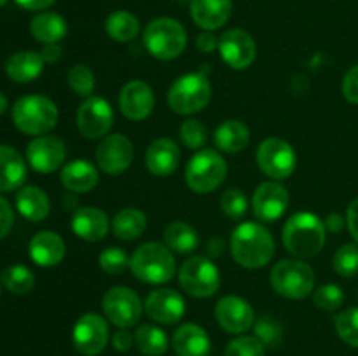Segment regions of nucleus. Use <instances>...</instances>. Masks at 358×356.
<instances>
[{
	"label": "nucleus",
	"mask_w": 358,
	"mask_h": 356,
	"mask_svg": "<svg viewBox=\"0 0 358 356\" xmlns=\"http://www.w3.org/2000/svg\"><path fill=\"white\" fill-rule=\"evenodd\" d=\"M231 253L241 267L261 269L275 257V239L262 223H240L231 236Z\"/></svg>",
	"instance_id": "obj_1"
},
{
	"label": "nucleus",
	"mask_w": 358,
	"mask_h": 356,
	"mask_svg": "<svg viewBox=\"0 0 358 356\" xmlns=\"http://www.w3.org/2000/svg\"><path fill=\"white\" fill-rule=\"evenodd\" d=\"M283 244L297 258H311L324 248L327 229L324 220L311 212H299L283 225Z\"/></svg>",
	"instance_id": "obj_2"
},
{
	"label": "nucleus",
	"mask_w": 358,
	"mask_h": 356,
	"mask_svg": "<svg viewBox=\"0 0 358 356\" xmlns=\"http://www.w3.org/2000/svg\"><path fill=\"white\" fill-rule=\"evenodd\" d=\"M133 276L142 283L161 285L168 283L177 272L173 251L161 243H145L136 248L129 258Z\"/></svg>",
	"instance_id": "obj_3"
},
{
	"label": "nucleus",
	"mask_w": 358,
	"mask_h": 356,
	"mask_svg": "<svg viewBox=\"0 0 358 356\" xmlns=\"http://www.w3.org/2000/svg\"><path fill=\"white\" fill-rule=\"evenodd\" d=\"M13 121L24 135H45L58 124V107L48 96L28 94L14 103Z\"/></svg>",
	"instance_id": "obj_4"
},
{
	"label": "nucleus",
	"mask_w": 358,
	"mask_h": 356,
	"mask_svg": "<svg viewBox=\"0 0 358 356\" xmlns=\"http://www.w3.org/2000/svg\"><path fill=\"white\" fill-rule=\"evenodd\" d=\"M143 44L154 58L170 61L184 52L187 45V31L184 24L173 17H157L147 24Z\"/></svg>",
	"instance_id": "obj_5"
},
{
	"label": "nucleus",
	"mask_w": 358,
	"mask_h": 356,
	"mask_svg": "<svg viewBox=\"0 0 358 356\" xmlns=\"http://www.w3.org/2000/svg\"><path fill=\"white\" fill-rule=\"evenodd\" d=\"M227 163L217 150L201 149L189 159L185 166V181L198 194H208L226 180Z\"/></svg>",
	"instance_id": "obj_6"
},
{
	"label": "nucleus",
	"mask_w": 358,
	"mask_h": 356,
	"mask_svg": "<svg viewBox=\"0 0 358 356\" xmlns=\"http://www.w3.org/2000/svg\"><path fill=\"white\" fill-rule=\"evenodd\" d=\"M212 100V86L203 73L192 72L178 77L168 91V105L178 115L201 112Z\"/></svg>",
	"instance_id": "obj_7"
},
{
	"label": "nucleus",
	"mask_w": 358,
	"mask_h": 356,
	"mask_svg": "<svg viewBox=\"0 0 358 356\" xmlns=\"http://www.w3.org/2000/svg\"><path fill=\"white\" fill-rule=\"evenodd\" d=\"M273 290L287 299L299 300L310 295L315 288V272L310 264L297 260H280L269 274Z\"/></svg>",
	"instance_id": "obj_8"
},
{
	"label": "nucleus",
	"mask_w": 358,
	"mask_h": 356,
	"mask_svg": "<svg viewBox=\"0 0 358 356\" xmlns=\"http://www.w3.org/2000/svg\"><path fill=\"white\" fill-rule=\"evenodd\" d=\"M178 283L189 295L206 299L217 293L220 286V272L206 257H191L182 264Z\"/></svg>",
	"instance_id": "obj_9"
},
{
	"label": "nucleus",
	"mask_w": 358,
	"mask_h": 356,
	"mask_svg": "<svg viewBox=\"0 0 358 356\" xmlns=\"http://www.w3.org/2000/svg\"><path fill=\"white\" fill-rule=\"evenodd\" d=\"M257 166L266 177L280 181L289 178L296 170L297 157L292 145L282 138H266L257 147Z\"/></svg>",
	"instance_id": "obj_10"
},
{
	"label": "nucleus",
	"mask_w": 358,
	"mask_h": 356,
	"mask_svg": "<svg viewBox=\"0 0 358 356\" xmlns=\"http://www.w3.org/2000/svg\"><path fill=\"white\" fill-rule=\"evenodd\" d=\"M103 313L112 325L129 328L138 323L142 316V300L135 290L128 286H114L103 295Z\"/></svg>",
	"instance_id": "obj_11"
},
{
	"label": "nucleus",
	"mask_w": 358,
	"mask_h": 356,
	"mask_svg": "<svg viewBox=\"0 0 358 356\" xmlns=\"http://www.w3.org/2000/svg\"><path fill=\"white\" fill-rule=\"evenodd\" d=\"M114 124V112L105 98L90 96L80 103L77 110V128L87 140L107 136Z\"/></svg>",
	"instance_id": "obj_12"
},
{
	"label": "nucleus",
	"mask_w": 358,
	"mask_h": 356,
	"mask_svg": "<svg viewBox=\"0 0 358 356\" xmlns=\"http://www.w3.org/2000/svg\"><path fill=\"white\" fill-rule=\"evenodd\" d=\"M73 346L83 356H96L108 342V325L100 314L87 313L77 320L72 332Z\"/></svg>",
	"instance_id": "obj_13"
},
{
	"label": "nucleus",
	"mask_w": 358,
	"mask_h": 356,
	"mask_svg": "<svg viewBox=\"0 0 358 356\" xmlns=\"http://www.w3.org/2000/svg\"><path fill=\"white\" fill-rule=\"evenodd\" d=\"M289 191L280 181H264L254 192V198H252V212H254L257 220L271 223L285 215L287 208H289Z\"/></svg>",
	"instance_id": "obj_14"
},
{
	"label": "nucleus",
	"mask_w": 358,
	"mask_h": 356,
	"mask_svg": "<svg viewBox=\"0 0 358 356\" xmlns=\"http://www.w3.org/2000/svg\"><path fill=\"white\" fill-rule=\"evenodd\" d=\"M135 149L124 135L105 136L96 149V164L107 175H121L131 166Z\"/></svg>",
	"instance_id": "obj_15"
},
{
	"label": "nucleus",
	"mask_w": 358,
	"mask_h": 356,
	"mask_svg": "<svg viewBox=\"0 0 358 356\" xmlns=\"http://www.w3.org/2000/svg\"><path fill=\"white\" fill-rule=\"evenodd\" d=\"M219 52L224 61L234 70H245L254 63L257 56V45L250 34L240 28L224 31L219 37Z\"/></svg>",
	"instance_id": "obj_16"
},
{
	"label": "nucleus",
	"mask_w": 358,
	"mask_h": 356,
	"mask_svg": "<svg viewBox=\"0 0 358 356\" xmlns=\"http://www.w3.org/2000/svg\"><path fill=\"white\" fill-rule=\"evenodd\" d=\"M66 157V147L58 136H38L28 143V164L38 173H55L62 168Z\"/></svg>",
	"instance_id": "obj_17"
},
{
	"label": "nucleus",
	"mask_w": 358,
	"mask_h": 356,
	"mask_svg": "<svg viewBox=\"0 0 358 356\" xmlns=\"http://www.w3.org/2000/svg\"><path fill=\"white\" fill-rule=\"evenodd\" d=\"M215 318L217 323L229 334H243L250 330L255 321L250 304L236 295H226L217 302Z\"/></svg>",
	"instance_id": "obj_18"
},
{
	"label": "nucleus",
	"mask_w": 358,
	"mask_h": 356,
	"mask_svg": "<svg viewBox=\"0 0 358 356\" xmlns=\"http://www.w3.org/2000/svg\"><path fill=\"white\" fill-rule=\"evenodd\" d=\"M154 91L143 80H129L119 94L121 114L129 121H143L154 110Z\"/></svg>",
	"instance_id": "obj_19"
},
{
	"label": "nucleus",
	"mask_w": 358,
	"mask_h": 356,
	"mask_svg": "<svg viewBox=\"0 0 358 356\" xmlns=\"http://www.w3.org/2000/svg\"><path fill=\"white\" fill-rule=\"evenodd\" d=\"M147 316L161 325H173L180 321L185 313V302L178 292L171 288H157L147 295L145 304Z\"/></svg>",
	"instance_id": "obj_20"
},
{
	"label": "nucleus",
	"mask_w": 358,
	"mask_h": 356,
	"mask_svg": "<svg viewBox=\"0 0 358 356\" xmlns=\"http://www.w3.org/2000/svg\"><path fill=\"white\" fill-rule=\"evenodd\" d=\"M28 253H30L31 260L41 267H55L65 258V241L52 230H41L31 237Z\"/></svg>",
	"instance_id": "obj_21"
},
{
	"label": "nucleus",
	"mask_w": 358,
	"mask_h": 356,
	"mask_svg": "<svg viewBox=\"0 0 358 356\" xmlns=\"http://www.w3.org/2000/svg\"><path fill=\"white\" fill-rule=\"evenodd\" d=\"M180 163V149L170 138H157L147 149V170L156 177H168Z\"/></svg>",
	"instance_id": "obj_22"
},
{
	"label": "nucleus",
	"mask_w": 358,
	"mask_h": 356,
	"mask_svg": "<svg viewBox=\"0 0 358 356\" xmlns=\"http://www.w3.org/2000/svg\"><path fill=\"white\" fill-rule=\"evenodd\" d=\"M110 222H108L107 213L94 206H86V208L77 209L72 218V230L77 237L84 241H101L108 234Z\"/></svg>",
	"instance_id": "obj_23"
},
{
	"label": "nucleus",
	"mask_w": 358,
	"mask_h": 356,
	"mask_svg": "<svg viewBox=\"0 0 358 356\" xmlns=\"http://www.w3.org/2000/svg\"><path fill=\"white\" fill-rule=\"evenodd\" d=\"M233 13V0H191V16L198 27L212 31L227 23Z\"/></svg>",
	"instance_id": "obj_24"
},
{
	"label": "nucleus",
	"mask_w": 358,
	"mask_h": 356,
	"mask_svg": "<svg viewBox=\"0 0 358 356\" xmlns=\"http://www.w3.org/2000/svg\"><path fill=\"white\" fill-rule=\"evenodd\" d=\"M210 348L208 334L199 325L185 323L175 330L173 349L178 356H206Z\"/></svg>",
	"instance_id": "obj_25"
},
{
	"label": "nucleus",
	"mask_w": 358,
	"mask_h": 356,
	"mask_svg": "<svg viewBox=\"0 0 358 356\" xmlns=\"http://www.w3.org/2000/svg\"><path fill=\"white\" fill-rule=\"evenodd\" d=\"M100 175L96 166L86 159H76L62 170V184L70 192H90L98 185Z\"/></svg>",
	"instance_id": "obj_26"
},
{
	"label": "nucleus",
	"mask_w": 358,
	"mask_h": 356,
	"mask_svg": "<svg viewBox=\"0 0 358 356\" xmlns=\"http://www.w3.org/2000/svg\"><path fill=\"white\" fill-rule=\"evenodd\" d=\"M27 180V164L14 147L0 145V192L16 191Z\"/></svg>",
	"instance_id": "obj_27"
},
{
	"label": "nucleus",
	"mask_w": 358,
	"mask_h": 356,
	"mask_svg": "<svg viewBox=\"0 0 358 356\" xmlns=\"http://www.w3.org/2000/svg\"><path fill=\"white\" fill-rule=\"evenodd\" d=\"M213 140H215L217 149L222 152L238 154L247 149V145L250 143V129L247 128L245 122L229 119L215 129Z\"/></svg>",
	"instance_id": "obj_28"
},
{
	"label": "nucleus",
	"mask_w": 358,
	"mask_h": 356,
	"mask_svg": "<svg viewBox=\"0 0 358 356\" xmlns=\"http://www.w3.org/2000/svg\"><path fill=\"white\" fill-rule=\"evenodd\" d=\"M44 70V59L35 51H20L6 63V72L14 82H31Z\"/></svg>",
	"instance_id": "obj_29"
},
{
	"label": "nucleus",
	"mask_w": 358,
	"mask_h": 356,
	"mask_svg": "<svg viewBox=\"0 0 358 356\" xmlns=\"http://www.w3.org/2000/svg\"><path fill=\"white\" fill-rule=\"evenodd\" d=\"M16 206L20 209L21 215L31 222H41L49 215L51 209V202L45 192L42 188L35 187V185H28V187L20 188L16 194Z\"/></svg>",
	"instance_id": "obj_30"
},
{
	"label": "nucleus",
	"mask_w": 358,
	"mask_h": 356,
	"mask_svg": "<svg viewBox=\"0 0 358 356\" xmlns=\"http://www.w3.org/2000/svg\"><path fill=\"white\" fill-rule=\"evenodd\" d=\"M66 21L56 13H41L31 20L30 31L42 44H58L66 35Z\"/></svg>",
	"instance_id": "obj_31"
},
{
	"label": "nucleus",
	"mask_w": 358,
	"mask_h": 356,
	"mask_svg": "<svg viewBox=\"0 0 358 356\" xmlns=\"http://www.w3.org/2000/svg\"><path fill=\"white\" fill-rule=\"evenodd\" d=\"M147 216L136 208H124L112 220V232L122 241H135L145 232Z\"/></svg>",
	"instance_id": "obj_32"
},
{
	"label": "nucleus",
	"mask_w": 358,
	"mask_h": 356,
	"mask_svg": "<svg viewBox=\"0 0 358 356\" xmlns=\"http://www.w3.org/2000/svg\"><path fill=\"white\" fill-rule=\"evenodd\" d=\"M163 236L166 246L170 248L171 251L180 255L191 253V251H194L199 244L198 230L192 225H189V223L180 222V220L171 222L170 225L164 229Z\"/></svg>",
	"instance_id": "obj_33"
},
{
	"label": "nucleus",
	"mask_w": 358,
	"mask_h": 356,
	"mask_svg": "<svg viewBox=\"0 0 358 356\" xmlns=\"http://www.w3.org/2000/svg\"><path fill=\"white\" fill-rule=\"evenodd\" d=\"M105 31L115 42H131L140 31V21L128 10H115L105 20Z\"/></svg>",
	"instance_id": "obj_34"
},
{
	"label": "nucleus",
	"mask_w": 358,
	"mask_h": 356,
	"mask_svg": "<svg viewBox=\"0 0 358 356\" xmlns=\"http://www.w3.org/2000/svg\"><path fill=\"white\" fill-rule=\"evenodd\" d=\"M135 344L145 356H163L168 349V337L159 327L140 325L135 332Z\"/></svg>",
	"instance_id": "obj_35"
},
{
	"label": "nucleus",
	"mask_w": 358,
	"mask_h": 356,
	"mask_svg": "<svg viewBox=\"0 0 358 356\" xmlns=\"http://www.w3.org/2000/svg\"><path fill=\"white\" fill-rule=\"evenodd\" d=\"M2 281L7 286V290L17 295L28 293L35 285L34 272L24 265H10L2 272Z\"/></svg>",
	"instance_id": "obj_36"
},
{
	"label": "nucleus",
	"mask_w": 358,
	"mask_h": 356,
	"mask_svg": "<svg viewBox=\"0 0 358 356\" xmlns=\"http://www.w3.org/2000/svg\"><path fill=\"white\" fill-rule=\"evenodd\" d=\"M69 86L72 87V91L77 94V96H83V98L93 96L94 86H96L94 73L91 72L90 66L73 65L72 68L69 70Z\"/></svg>",
	"instance_id": "obj_37"
},
{
	"label": "nucleus",
	"mask_w": 358,
	"mask_h": 356,
	"mask_svg": "<svg viewBox=\"0 0 358 356\" xmlns=\"http://www.w3.org/2000/svg\"><path fill=\"white\" fill-rule=\"evenodd\" d=\"M334 271L343 278H353L358 274V244H343L334 255Z\"/></svg>",
	"instance_id": "obj_38"
},
{
	"label": "nucleus",
	"mask_w": 358,
	"mask_h": 356,
	"mask_svg": "<svg viewBox=\"0 0 358 356\" xmlns=\"http://www.w3.org/2000/svg\"><path fill=\"white\" fill-rule=\"evenodd\" d=\"M336 330L341 337L343 342H346L352 348H358V307H350L345 309L336 318Z\"/></svg>",
	"instance_id": "obj_39"
},
{
	"label": "nucleus",
	"mask_w": 358,
	"mask_h": 356,
	"mask_svg": "<svg viewBox=\"0 0 358 356\" xmlns=\"http://www.w3.org/2000/svg\"><path fill=\"white\" fill-rule=\"evenodd\" d=\"M98 262H100V267L110 276L122 274L129 267L128 253L117 246L105 248L100 253V257H98Z\"/></svg>",
	"instance_id": "obj_40"
},
{
	"label": "nucleus",
	"mask_w": 358,
	"mask_h": 356,
	"mask_svg": "<svg viewBox=\"0 0 358 356\" xmlns=\"http://www.w3.org/2000/svg\"><path fill=\"white\" fill-rule=\"evenodd\" d=\"M220 208H222V212L226 213L229 218L240 220L243 218L245 213H247L248 199L247 195H245V192L240 191V188H229V191L224 192L222 198H220Z\"/></svg>",
	"instance_id": "obj_41"
},
{
	"label": "nucleus",
	"mask_w": 358,
	"mask_h": 356,
	"mask_svg": "<svg viewBox=\"0 0 358 356\" xmlns=\"http://www.w3.org/2000/svg\"><path fill=\"white\" fill-rule=\"evenodd\" d=\"M313 302L322 311H336L345 302V293H343V290L338 285L329 283V285H324L318 290H315Z\"/></svg>",
	"instance_id": "obj_42"
},
{
	"label": "nucleus",
	"mask_w": 358,
	"mask_h": 356,
	"mask_svg": "<svg viewBox=\"0 0 358 356\" xmlns=\"http://www.w3.org/2000/svg\"><path fill=\"white\" fill-rule=\"evenodd\" d=\"M255 337H257L262 344L268 346V348H276V346L282 344L283 339L282 325L269 316L261 318V320L255 323Z\"/></svg>",
	"instance_id": "obj_43"
},
{
	"label": "nucleus",
	"mask_w": 358,
	"mask_h": 356,
	"mask_svg": "<svg viewBox=\"0 0 358 356\" xmlns=\"http://www.w3.org/2000/svg\"><path fill=\"white\" fill-rule=\"evenodd\" d=\"M226 356H266L264 344L257 337H238L226 348Z\"/></svg>",
	"instance_id": "obj_44"
},
{
	"label": "nucleus",
	"mask_w": 358,
	"mask_h": 356,
	"mask_svg": "<svg viewBox=\"0 0 358 356\" xmlns=\"http://www.w3.org/2000/svg\"><path fill=\"white\" fill-rule=\"evenodd\" d=\"M180 138L184 145L191 150H201L203 145L206 143V129L199 121H189L182 122L180 126Z\"/></svg>",
	"instance_id": "obj_45"
},
{
	"label": "nucleus",
	"mask_w": 358,
	"mask_h": 356,
	"mask_svg": "<svg viewBox=\"0 0 358 356\" xmlns=\"http://www.w3.org/2000/svg\"><path fill=\"white\" fill-rule=\"evenodd\" d=\"M343 94L352 103H358V65L352 66L343 79Z\"/></svg>",
	"instance_id": "obj_46"
},
{
	"label": "nucleus",
	"mask_w": 358,
	"mask_h": 356,
	"mask_svg": "<svg viewBox=\"0 0 358 356\" xmlns=\"http://www.w3.org/2000/svg\"><path fill=\"white\" fill-rule=\"evenodd\" d=\"M13 222H14L13 208H10L9 202L0 195V239L9 234V230L13 229Z\"/></svg>",
	"instance_id": "obj_47"
},
{
	"label": "nucleus",
	"mask_w": 358,
	"mask_h": 356,
	"mask_svg": "<svg viewBox=\"0 0 358 356\" xmlns=\"http://www.w3.org/2000/svg\"><path fill=\"white\" fill-rule=\"evenodd\" d=\"M133 342H135V335L128 332V328H119L114 335H112V344L119 353H128L131 349Z\"/></svg>",
	"instance_id": "obj_48"
},
{
	"label": "nucleus",
	"mask_w": 358,
	"mask_h": 356,
	"mask_svg": "<svg viewBox=\"0 0 358 356\" xmlns=\"http://www.w3.org/2000/svg\"><path fill=\"white\" fill-rule=\"evenodd\" d=\"M196 47L201 52H213L219 49V37L212 34V31H203L196 38Z\"/></svg>",
	"instance_id": "obj_49"
},
{
	"label": "nucleus",
	"mask_w": 358,
	"mask_h": 356,
	"mask_svg": "<svg viewBox=\"0 0 358 356\" xmlns=\"http://www.w3.org/2000/svg\"><path fill=\"white\" fill-rule=\"evenodd\" d=\"M346 222H348L350 234H352L353 239L358 243V198L355 201H352V205L348 206V213H346Z\"/></svg>",
	"instance_id": "obj_50"
},
{
	"label": "nucleus",
	"mask_w": 358,
	"mask_h": 356,
	"mask_svg": "<svg viewBox=\"0 0 358 356\" xmlns=\"http://www.w3.org/2000/svg\"><path fill=\"white\" fill-rule=\"evenodd\" d=\"M63 54V49L58 44H45L44 49L41 51L44 63H56Z\"/></svg>",
	"instance_id": "obj_51"
},
{
	"label": "nucleus",
	"mask_w": 358,
	"mask_h": 356,
	"mask_svg": "<svg viewBox=\"0 0 358 356\" xmlns=\"http://www.w3.org/2000/svg\"><path fill=\"white\" fill-rule=\"evenodd\" d=\"M56 0H16V3L20 7L27 10H42L48 9L49 6H52Z\"/></svg>",
	"instance_id": "obj_52"
},
{
	"label": "nucleus",
	"mask_w": 358,
	"mask_h": 356,
	"mask_svg": "<svg viewBox=\"0 0 358 356\" xmlns=\"http://www.w3.org/2000/svg\"><path fill=\"white\" fill-rule=\"evenodd\" d=\"M325 229L331 230V232H341L343 227H345V218H343L339 213H331V215L325 218Z\"/></svg>",
	"instance_id": "obj_53"
},
{
	"label": "nucleus",
	"mask_w": 358,
	"mask_h": 356,
	"mask_svg": "<svg viewBox=\"0 0 358 356\" xmlns=\"http://www.w3.org/2000/svg\"><path fill=\"white\" fill-rule=\"evenodd\" d=\"M6 108H7V98L0 93V114H3V112H6Z\"/></svg>",
	"instance_id": "obj_54"
},
{
	"label": "nucleus",
	"mask_w": 358,
	"mask_h": 356,
	"mask_svg": "<svg viewBox=\"0 0 358 356\" xmlns=\"http://www.w3.org/2000/svg\"><path fill=\"white\" fill-rule=\"evenodd\" d=\"M6 2H7V0H0V7H2Z\"/></svg>",
	"instance_id": "obj_55"
}]
</instances>
